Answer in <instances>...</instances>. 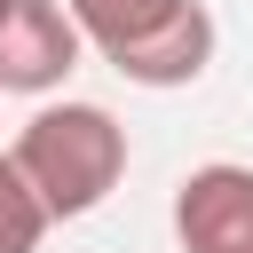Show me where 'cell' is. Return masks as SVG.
<instances>
[{
    "label": "cell",
    "instance_id": "obj_1",
    "mask_svg": "<svg viewBox=\"0 0 253 253\" xmlns=\"http://www.w3.org/2000/svg\"><path fill=\"white\" fill-rule=\"evenodd\" d=\"M87 47L134 87H190L213 63V8L206 0H71Z\"/></svg>",
    "mask_w": 253,
    "mask_h": 253
},
{
    "label": "cell",
    "instance_id": "obj_3",
    "mask_svg": "<svg viewBox=\"0 0 253 253\" xmlns=\"http://www.w3.org/2000/svg\"><path fill=\"white\" fill-rule=\"evenodd\" d=\"M87 55V32L71 0H16L0 16V87L8 95H55Z\"/></svg>",
    "mask_w": 253,
    "mask_h": 253
},
{
    "label": "cell",
    "instance_id": "obj_5",
    "mask_svg": "<svg viewBox=\"0 0 253 253\" xmlns=\"http://www.w3.org/2000/svg\"><path fill=\"white\" fill-rule=\"evenodd\" d=\"M55 229V206L40 198V182L24 174L16 150H0V253H40Z\"/></svg>",
    "mask_w": 253,
    "mask_h": 253
},
{
    "label": "cell",
    "instance_id": "obj_4",
    "mask_svg": "<svg viewBox=\"0 0 253 253\" xmlns=\"http://www.w3.org/2000/svg\"><path fill=\"white\" fill-rule=\"evenodd\" d=\"M174 245L182 253H253V166L206 158L174 190Z\"/></svg>",
    "mask_w": 253,
    "mask_h": 253
},
{
    "label": "cell",
    "instance_id": "obj_7",
    "mask_svg": "<svg viewBox=\"0 0 253 253\" xmlns=\"http://www.w3.org/2000/svg\"><path fill=\"white\" fill-rule=\"evenodd\" d=\"M0 95H8V87H0Z\"/></svg>",
    "mask_w": 253,
    "mask_h": 253
},
{
    "label": "cell",
    "instance_id": "obj_2",
    "mask_svg": "<svg viewBox=\"0 0 253 253\" xmlns=\"http://www.w3.org/2000/svg\"><path fill=\"white\" fill-rule=\"evenodd\" d=\"M16 158L40 182V198L55 206V221H79V213H95L119 190V174H126V126L103 103H71L63 95V103H40L24 119Z\"/></svg>",
    "mask_w": 253,
    "mask_h": 253
},
{
    "label": "cell",
    "instance_id": "obj_6",
    "mask_svg": "<svg viewBox=\"0 0 253 253\" xmlns=\"http://www.w3.org/2000/svg\"><path fill=\"white\" fill-rule=\"evenodd\" d=\"M8 8H16V0H0V16H8Z\"/></svg>",
    "mask_w": 253,
    "mask_h": 253
}]
</instances>
